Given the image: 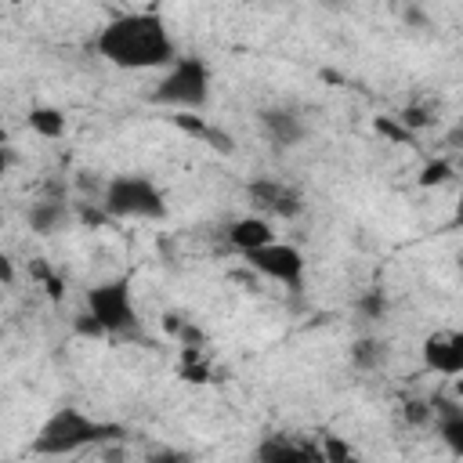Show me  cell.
I'll list each match as a JSON object with an SVG mask.
<instances>
[{"instance_id": "1", "label": "cell", "mask_w": 463, "mask_h": 463, "mask_svg": "<svg viewBox=\"0 0 463 463\" xmlns=\"http://www.w3.org/2000/svg\"><path fill=\"white\" fill-rule=\"evenodd\" d=\"M94 54L123 72L170 69L177 54V40L159 11H123L109 18L94 36Z\"/></svg>"}, {"instance_id": "2", "label": "cell", "mask_w": 463, "mask_h": 463, "mask_svg": "<svg viewBox=\"0 0 463 463\" xmlns=\"http://www.w3.org/2000/svg\"><path fill=\"white\" fill-rule=\"evenodd\" d=\"M123 423H112V420H98L90 412H83L80 405H58L33 434L29 441V452L33 456H47V459H58V456H76L83 449H105V445H116L123 441Z\"/></svg>"}, {"instance_id": "3", "label": "cell", "mask_w": 463, "mask_h": 463, "mask_svg": "<svg viewBox=\"0 0 463 463\" xmlns=\"http://www.w3.org/2000/svg\"><path fill=\"white\" fill-rule=\"evenodd\" d=\"M83 311L98 322L105 340H141L145 336L130 275H112V279L90 286L83 293Z\"/></svg>"}, {"instance_id": "4", "label": "cell", "mask_w": 463, "mask_h": 463, "mask_svg": "<svg viewBox=\"0 0 463 463\" xmlns=\"http://www.w3.org/2000/svg\"><path fill=\"white\" fill-rule=\"evenodd\" d=\"M152 105L170 112H206L213 98V69L199 54H181L170 69L159 72L152 87Z\"/></svg>"}, {"instance_id": "5", "label": "cell", "mask_w": 463, "mask_h": 463, "mask_svg": "<svg viewBox=\"0 0 463 463\" xmlns=\"http://www.w3.org/2000/svg\"><path fill=\"white\" fill-rule=\"evenodd\" d=\"M109 221H163L170 213L163 188L148 174H116L101 192Z\"/></svg>"}, {"instance_id": "6", "label": "cell", "mask_w": 463, "mask_h": 463, "mask_svg": "<svg viewBox=\"0 0 463 463\" xmlns=\"http://www.w3.org/2000/svg\"><path fill=\"white\" fill-rule=\"evenodd\" d=\"M242 260H246L250 271L264 275L268 282H279V286L289 289V293H300L304 282H307V257H304V250L293 246V242L275 239V242H268V246L246 253Z\"/></svg>"}, {"instance_id": "7", "label": "cell", "mask_w": 463, "mask_h": 463, "mask_svg": "<svg viewBox=\"0 0 463 463\" xmlns=\"http://www.w3.org/2000/svg\"><path fill=\"white\" fill-rule=\"evenodd\" d=\"M246 199L260 210V217H282V221H293L304 213V192L289 181H279V177H253L246 184Z\"/></svg>"}, {"instance_id": "8", "label": "cell", "mask_w": 463, "mask_h": 463, "mask_svg": "<svg viewBox=\"0 0 463 463\" xmlns=\"http://www.w3.org/2000/svg\"><path fill=\"white\" fill-rule=\"evenodd\" d=\"M423 369L445 380H463V326L449 333H430L420 344Z\"/></svg>"}, {"instance_id": "9", "label": "cell", "mask_w": 463, "mask_h": 463, "mask_svg": "<svg viewBox=\"0 0 463 463\" xmlns=\"http://www.w3.org/2000/svg\"><path fill=\"white\" fill-rule=\"evenodd\" d=\"M257 123L275 148H297L307 137V119L293 105H268L257 112Z\"/></svg>"}, {"instance_id": "10", "label": "cell", "mask_w": 463, "mask_h": 463, "mask_svg": "<svg viewBox=\"0 0 463 463\" xmlns=\"http://www.w3.org/2000/svg\"><path fill=\"white\" fill-rule=\"evenodd\" d=\"M275 239H279L275 235V224L268 217H260V213H242V217H235V221L224 224V242L232 250H239L242 257L253 253V250H260V246H268V242H275Z\"/></svg>"}, {"instance_id": "11", "label": "cell", "mask_w": 463, "mask_h": 463, "mask_svg": "<svg viewBox=\"0 0 463 463\" xmlns=\"http://www.w3.org/2000/svg\"><path fill=\"white\" fill-rule=\"evenodd\" d=\"M430 412H434V427H438V438H441V445L456 456V459H463V402L452 394H434L430 398Z\"/></svg>"}, {"instance_id": "12", "label": "cell", "mask_w": 463, "mask_h": 463, "mask_svg": "<svg viewBox=\"0 0 463 463\" xmlns=\"http://www.w3.org/2000/svg\"><path fill=\"white\" fill-rule=\"evenodd\" d=\"M72 221H76L72 203H65V199H58V195L36 199V203H29V210H25V224H29V232H33V235H43V239L65 232Z\"/></svg>"}, {"instance_id": "13", "label": "cell", "mask_w": 463, "mask_h": 463, "mask_svg": "<svg viewBox=\"0 0 463 463\" xmlns=\"http://www.w3.org/2000/svg\"><path fill=\"white\" fill-rule=\"evenodd\" d=\"M253 463H322V456L304 441L271 434L253 449Z\"/></svg>"}, {"instance_id": "14", "label": "cell", "mask_w": 463, "mask_h": 463, "mask_svg": "<svg viewBox=\"0 0 463 463\" xmlns=\"http://www.w3.org/2000/svg\"><path fill=\"white\" fill-rule=\"evenodd\" d=\"M170 119H174V127H177V130H184V134L199 137L206 148H213V152H221V156H232V152H235V137H232L228 130L213 127L206 116H199V112H174Z\"/></svg>"}, {"instance_id": "15", "label": "cell", "mask_w": 463, "mask_h": 463, "mask_svg": "<svg viewBox=\"0 0 463 463\" xmlns=\"http://www.w3.org/2000/svg\"><path fill=\"white\" fill-rule=\"evenodd\" d=\"M25 127L43 141H61L69 134V116L58 105H29Z\"/></svg>"}, {"instance_id": "16", "label": "cell", "mask_w": 463, "mask_h": 463, "mask_svg": "<svg viewBox=\"0 0 463 463\" xmlns=\"http://www.w3.org/2000/svg\"><path fill=\"white\" fill-rule=\"evenodd\" d=\"M452 177H456L452 159H449V156H430V159L420 166L416 184H420V188H441V184H449Z\"/></svg>"}, {"instance_id": "17", "label": "cell", "mask_w": 463, "mask_h": 463, "mask_svg": "<svg viewBox=\"0 0 463 463\" xmlns=\"http://www.w3.org/2000/svg\"><path fill=\"white\" fill-rule=\"evenodd\" d=\"M351 362H354L358 369H365V373L380 369V365L387 362V347H383V340H376V336H362V340H354V347H351Z\"/></svg>"}, {"instance_id": "18", "label": "cell", "mask_w": 463, "mask_h": 463, "mask_svg": "<svg viewBox=\"0 0 463 463\" xmlns=\"http://www.w3.org/2000/svg\"><path fill=\"white\" fill-rule=\"evenodd\" d=\"M318 456H322V463H362V456L354 452V445H351L347 438L333 434V430H326V434H322Z\"/></svg>"}, {"instance_id": "19", "label": "cell", "mask_w": 463, "mask_h": 463, "mask_svg": "<svg viewBox=\"0 0 463 463\" xmlns=\"http://www.w3.org/2000/svg\"><path fill=\"white\" fill-rule=\"evenodd\" d=\"M373 130L383 134V137H391V141H398V145H416V134L398 116H376L373 119Z\"/></svg>"}, {"instance_id": "20", "label": "cell", "mask_w": 463, "mask_h": 463, "mask_svg": "<svg viewBox=\"0 0 463 463\" xmlns=\"http://www.w3.org/2000/svg\"><path fill=\"white\" fill-rule=\"evenodd\" d=\"M358 311H362V318L380 322V318L387 315V297H383V289H369V293L358 300Z\"/></svg>"}, {"instance_id": "21", "label": "cell", "mask_w": 463, "mask_h": 463, "mask_svg": "<svg viewBox=\"0 0 463 463\" xmlns=\"http://www.w3.org/2000/svg\"><path fill=\"white\" fill-rule=\"evenodd\" d=\"M145 463H195V456L188 449H174V445H163V449H152L145 456Z\"/></svg>"}, {"instance_id": "22", "label": "cell", "mask_w": 463, "mask_h": 463, "mask_svg": "<svg viewBox=\"0 0 463 463\" xmlns=\"http://www.w3.org/2000/svg\"><path fill=\"white\" fill-rule=\"evenodd\" d=\"M33 275H36V279H40V282L47 286V297H51V300H61L65 286H61V279H58V275H51V271H47L43 264H33Z\"/></svg>"}, {"instance_id": "23", "label": "cell", "mask_w": 463, "mask_h": 463, "mask_svg": "<svg viewBox=\"0 0 463 463\" xmlns=\"http://www.w3.org/2000/svg\"><path fill=\"white\" fill-rule=\"evenodd\" d=\"M72 329H76L80 336H90V340H105V336H101V329H98V322H94L87 311H80V315L72 318Z\"/></svg>"}, {"instance_id": "24", "label": "cell", "mask_w": 463, "mask_h": 463, "mask_svg": "<svg viewBox=\"0 0 463 463\" xmlns=\"http://www.w3.org/2000/svg\"><path fill=\"white\" fill-rule=\"evenodd\" d=\"M449 228H452V232H463V188H459V195H456V203H452V217H449Z\"/></svg>"}, {"instance_id": "25", "label": "cell", "mask_w": 463, "mask_h": 463, "mask_svg": "<svg viewBox=\"0 0 463 463\" xmlns=\"http://www.w3.org/2000/svg\"><path fill=\"white\" fill-rule=\"evenodd\" d=\"M445 145H449V148H463V119L445 134Z\"/></svg>"}, {"instance_id": "26", "label": "cell", "mask_w": 463, "mask_h": 463, "mask_svg": "<svg viewBox=\"0 0 463 463\" xmlns=\"http://www.w3.org/2000/svg\"><path fill=\"white\" fill-rule=\"evenodd\" d=\"M456 264H459V271H463V253H459V257H456Z\"/></svg>"}]
</instances>
